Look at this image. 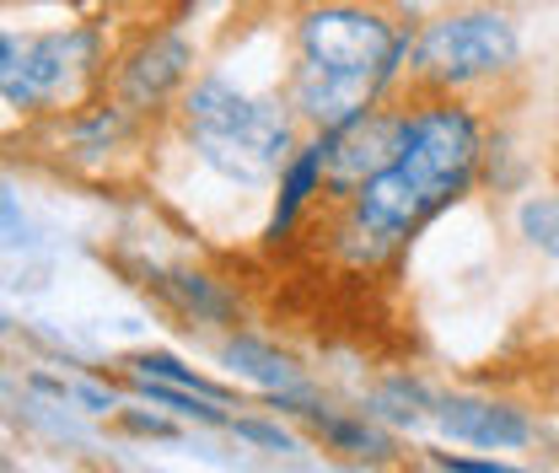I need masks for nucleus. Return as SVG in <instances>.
I'll list each match as a JSON object with an SVG mask.
<instances>
[{
    "instance_id": "obj_1",
    "label": "nucleus",
    "mask_w": 559,
    "mask_h": 473,
    "mask_svg": "<svg viewBox=\"0 0 559 473\" xmlns=\"http://www.w3.org/2000/svg\"><path fill=\"white\" fill-rule=\"evenodd\" d=\"M485 162L479 114L457 97H425L415 103L404 156L349 204H340L334 226V259L349 270H382L393 264L419 226L463 200Z\"/></svg>"
},
{
    "instance_id": "obj_20",
    "label": "nucleus",
    "mask_w": 559,
    "mask_h": 473,
    "mask_svg": "<svg viewBox=\"0 0 559 473\" xmlns=\"http://www.w3.org/2000/svg\"><path fill=\"white\" fill-rule=\"evenodd\" d=\"M447 5H457V0H447Z\"/></svg>"
},
{
    "instance_id": "obj_13",
    "label": "nucleus",
    "mask_w": 559,
    "mask_h": 473,
    "mask_svg": "<svg viewBox=\"0 0 559 473\" xmlns=\"http://www.w3.org/2000/svg\"><path fill=\"white\" fill-rule=\"evenodd\" d=\"M130 377L162 382V388H183V393H200V399H210V404H231V399H237L231 388H221V382L200 377L194 366H183V360L167 355V350H140L135 360H130Z\"/></svg>"
},
{
    "instance_id": "obj_12",
    "label": "nucleus",
    "mask_w": 559,
    "mask_h": 473,
    "mask_svg": "<svg viewBox=\"0 0 559 473\" xmlns=\"http://www.w3.org/2000/svg\"><path fill=\"white\" fill-rule=\"evenodd\" d=\"M151 285L194 323H237V296L210 280V274H194V270H173V274H151Z\"/></svg>"
},
{
    "instance_id": "obj_5",
    "label": "nucleus",
    "mask_w": 559,
    "mask_h": 473,
    "mask_svg": "<svg viewBox=\"0 0 559 473\" xmlns=\"http://www.w3.org/2000/svg\"><path fill=\"white\" fill-rule=\"evenodd\" d=\"M97 70H103V38L92 27L0 38V92L11 114H55V108L81 103Z\"/></svg>"
},
{
    "instance_id": "obj_16",
    "label": "nucleus",
    "mask_w": 559,
    "mask_h": 473,
    "mask_svg": "<svg viewBox=\"0 0 559 473\" xmlns=\"http://www.w3.org/2000/svg\"><path fill=\"white\" fill-rule=\"evenodd\" d=\"M516 226H522V237H527L538 253L559 259V194H533V200H522Z\"/></svg>"
},
{
    "instance_id": "obj_19",
    "label": "nucleus",
    "mask_w": 559,
    "mask_h": 473,
    "mask_svg": "<svg viewBox=\"0 0 559 473\" xmlns=\"http://www.w3.org/2000/svg\"><path fill=\"white\" fill-rule=\"evenodd\" d=\"M130 425H135V430H151V436H167V425H162V419H140V414H130Z\"/></svg>"
},
{
    "instance_id": "obj_14",
    "label": "nucleus",
    "mask_w": 559,
    "mask_h": 473,
    "mask_svg": "<svg viewBox=\"0 0 559 473\" xmlns=\"http://www.w3.org/2000/svg\"><path fill=\"white\" fill-rule=\"evenodd\" d=\"M366 414H371V419H393V425H419V419L436 414V399H430L419 382H409V377H393V382L371 399Z\"/></svg>"
},
{
    "instance_id": "obj_15",
    "label": "nucleus",
    "mask_w": 559,
    "mask_h": 473,
    "mask_svg": "<svg viewBox=\"0 0 559 473\" xmlns=\"http://www.w3.org/2000/svg\"><path fill=\"white\" fill-rule=\"evenodd\" d=\"M130 382H135L140 399H151V404L173 409L178 419H200V425H231L226 404H210V399H200V393H183V388H162V382H145V377H130Z\"/></svg>"
},
{
    "instance_id": "obj_17",
    "label": "nucleus",
    "mask_w": 559,
    "mask_h": 473,
    "mask_svg": "<svg viewBox=\"0 0 559 473\" xmlns=\"http://www.w3.org/2000/svg\"><path fill=\"white\" fill-rule=\"evenodd\" d=\"M231 430L248 436V441H259V447H270V452H296V436L270 425V419H231Z\"/></svg>"
},
{
    "instance_id": "obj_7",
    "label": "nucleus",
    "mask_w": 559,
    "mask_h": 473,
    "mask_svg": "<svg viewBox=\"0 0 559 473\" xmlns=\"http://www.w3.org/2000/svg\"><path fill=\"white\" fill-rule=\"evenodd\" d=\"M189 75H194V44L183 33H151L114 70V103L130 108L135 119H151L173 97L183 103V92L194 86Z\"/></svg>"
},
{
    "instance_id": "obj_6",
    "label": "nucleus",
    "mask_w": 559,
    "mask_h": 473,
    "mask_svg": "<svg viewBox=\"0 0 559 473\" xmlns=\"http://www.w3.org/2000/svg\"><path fill=\"white\" fill-rule=\"evenodd\" d=\"M409 119L415 108H393V103H377L371 114L349 119L345 130H334L329 140V167H323V194L334 204H349L360 189H371L399 156H404V140H409Z\"/></svg>"
},
{
    "instance_id": "obj_4",
    "label": "nucleus",
    "mask_w": 559,
    "mask_h": 473,
    "mask_svg": "<svg viewBox=\"0 0 559 473\" xmlns=\"http://www.w3.org/2000/svg\"><path fill=\"white\" fill-rule=\"evenodd\" d=\"M522 60V33L495 5H463L447 16H430L409 38V81L430 97H452L474 81H495Z\"/></svg>"
},
{
    "instance_id": "obj_10",
    "label": "nucleus",
    "mask_w": 559,
    "mask_h": 473,
    "mask_svg": "<svg viewBox=\"0 0 559 473\" xmlns=\"http://www.w3.org/2000/svg\"><path fill=\"white\" fill-rule=\"evenodd\" d=\"M285 414H296V419H307L334 452H345V458H360V463H388L393 458V436L360 409V414H345V409H329L318 404V399H296V404H285Z\"/></svg>"
},
{
    "instance_id": "obj_9",
    "label": "nucleus",
    "mask_w": 559,
    "mask_h": 473,
    "mask_svg": "<svg viewBox=\"0 0 559 473\" xmlns=\"http://www.w3.org/2000/svg\"><path fill=\"white\" fill-rule=\"evenodd\" d=\"M221 360L231 366V377L264 388V399H270L275 409L296 404V399H312V382L301 377V366H296L290 355H280L275 344H264V339L231 334L226 344H221Z\"/></svg>"
},
{
    "instance_id": "obj_2",
    "label": "nucleus",
    "mask_w": 559,
    "mask_h": 473,
    "mask_svg": "<svg viewBox=\"0 0 559 473\" xmlns=\"http://www.w3.org/2000/svg\"><path fill=\"white\" fill-rule=\"evenodd\" d=\"M409 38L382 5L323 0L296 22V66L285 81V108L318 135L345 130L371 114L409 60Z\"/></svg>"
},
{
    "instance_id": "obj_3",
    "label": "nucleus",
    "mask_w": 559,
    "mask_h": 473,
    "mask_svg": "<svg viewBox=\"0 0 559 473\" xmlns=\"http://www.w3.org/2000/svg\"><path fill=\"white\" fill-rule=\"evenodd\" d=\"M183 130L194 140L200 162L215 167L221 178L237 184H264L270 173H285L296 145V125L290 114L270 103V97H248L242 86L221 81V75H200L183 92Z\"/></svg>"
},
{
    "instance_id": "obj_8",
    "label": "nucleus",
    "mask_w": 559,
    "mask_h": 473,
    "mask_svg": "<svg viewBox=\"0 0 559 473\" xmlns=\"http://www.w3.org/2000/svg\"><path fill=\"white\" fill-rule=\"evenodd\" d=\"M441 436L452 441H468V447H485V452H511V447H527L533 441V419L516 404H500V399H468V393H452V399H436Z\"/></svg>"
},
{
    "instance_id": "obj_18",
    "label": "nucleus",
    "mask_w": 559,
    "mask_h": 473,
    "mask_svg": "<svg viewBox=\"0 0 559 473\" xmlns=\"http://www.w3.org/2000/svg\"><path fill=\"white\" fill-rule=\"evenodd\" d=\"M430 463L447 473H527V469H511V463H489V458H452V452H430Z\"/></svg>"
},
{
    "instance_id": "obj_11",
    "label": "nucleus",
    "mask_w": 559,
    "mask_h": 473,
    "mask_svg": "<svg viewBox=\"0 0 559 473\" xmlns=\"http://www.w3.org/2000/svg\"><path fill=\"white\" fill-rule=\"evenodd\" d=\"M323 167H329V140L312 135L296 156H290V167L280 173V194H275V215H270V226H264V237L280 243V237H290L296 232V221H301V204L312 200L318 189H323Z\"/></svg>"
}]
</instances>
